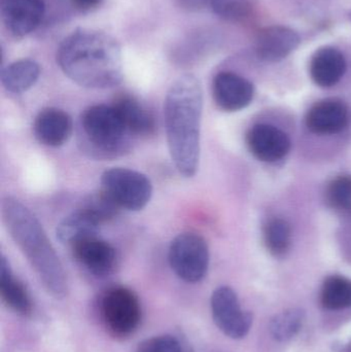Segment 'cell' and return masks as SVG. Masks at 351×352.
<instances>
[{
  "mask_svg": "<svg viewBox=\"0 0 351 352\" xmlns=\"http://www.w3.org/2000/svg\"><path fill=\"white\" fill-rule=\"evenodd\" d=\"M57 63L78 86L107 89L123 80V56L117 39L102 31L80 28L60 43Z\"/></svg>",
  "mask_w": 351,
  "mask_h": 352,
  "instance_id": "obj_1",
  "label": "cell"
},
{
  "mask_svg": "<svg viewBox=\"0 0 351 352\" xmlns=\"http://www.w3.org/2000/svg\"><path fill=\"white\" fill-rule=\"evenodd\" d=\"M203 92L194 74L179 76L167 92L164 116L171 159L179 173L193 177L200 159Z\"/></svg>",
  "mask_w": 351,
  "mask_h": 352,
  "instance_id": "obj_2",
  "label": "cell"
},
{
  "mask_svg": "<svg viewBox=\"0 0 351 352\" xmlns=\"http://www.w3.org/2000/svg\"><path fill=\"white\" fill-rule=\"evenodd\" d=\"M4 225L47 293L56 299L67 296L68 283L63 265L43 226L20 201L6 197L1 204Z\"/></svg>",
  "mask_w": 351,
  "mask_h": 352,
  "instance_id": "obj_3",
  "label": "cell"
},
{
  "mask_svg": "<svg viewBox=\"0 0 351 352\" xmlns=\"http://www.w3.org/2000/svg\"><path fill=\"white\" fill-rule=\"evenodd\" d=\"M80 144L99 159H115L129 153L131 135L113 105L87 109L80 121Z\"/></svg>",
  "mask_w": 351,
  "mask_h": 352,
  "instance_id": "obj_4",
  "label": "cell"
},
{
  "mask_svg": "<svg viewBox=\"0 0 351 352\" xmlns=\"http://www.w3.org/2000/svg\"><path fill=\"white\" fill-rule=\"evenodd\" d=\"M100 314L105 328L117 338L131 336L141 322V304L137 295L126 287H113L103 294Z\"/></svg>",
  "mask_w": 351,
  "mask_h": 352,
  "instance_id": "obj_5",
  "label": "cell"
},
{
  "mask_svg": "<svg viewBox=\"0 0 351 352\" xmlns=\"http://www.w3.org/2000/svg\"><path fill=\"white\" fill-rule=\"evenodd\" d=\"M101 190L120 208L139 211L152 198V184L144 173L115 167L105 170L101 176Z\"/></svg>",
  "mask_w": 351,
  "mask_h": 352,
  "instance_id": "obj_6",
  "label": "cell"
},
{
  "mask_svg": "<svg viewBox=\"0 0 351 352\" xmlns=\"http://www.w3.org/2000/svg\"><path fill=\"white\" fill-rule=\"evenodd\" d=\"M169 264L175 274L188 283H197L205 277L210 266V250L204 238L195 233H183L169 248Z\"/></svg>",
  "mask_w": 351,
  "mask_h": 352,
  "instance_id": "obj_7",
  "label": "cell"
},
{
  "mask_svg": "<svg viewBox=\"0 0 351 352\" xmlns=\"http://www.w3.org/2000/svg\"><path fill=\"white\" fill-rule=\"evenodd\" d=\"M212 318L220 331L235 340L245 338L253 326V314L241 308L238 296L230 287H220L212 293Z\"/></svg>",
  "mask_w": 351,
  "mask_h": 352,
  "instance_id": "obj_8",
  "label": "cell"
},
{
  "mask_svg": "<svg viewBox=\"0 0 351 352\" xmlns=\"http://www.w3.org/2000/svg\"><path fill=\"white\" fill-rule=\"evenodd\" d=\"M0 12L4 26L16 37L26 36L43 23V0H1Z\"/></svg>",
  "mask_w": 351,
  "mask_h": 352,
  "instance_id": "obj_9",
  "label": "cell"
},
{
  "mask_svg": "<svg viewBox=\"0 0 351 352\" xmlns=\"http://www.w3.org/2000/svg\"><path fill=\"white\" fill-rule=\"evenodd\" d=\"M212 94L222 111H238L251 104L255 95L253 84L247 78L231 72L216 74L212 84Z\"/></svg>",
  "mask_w": 351,
  "mask_h": 352,
  "instance_id": "obj_10",
  "label": "cell"
},
{
  "mask_svg": "<svg viewBox=\"0 0 351 352\" xmlns=\"http://www.w3.org/2000/svg\"><path fill=\"white\" fill-rule=\"evenodd\" d=\"M71 250L76 260L95 276L106 277L115 270L117 252L98 235L78 242L71 246Z\"/></svg>",
  "mask_w": 351,
  "mask_h": 352,
  "instance_id": "obj_11",
  "label": "cell"
},
{
  "mask_svg": "<svg viewBox=\"0 0 351 352\" xmlns=\"http://www.w3.org/2000/svg\"><path fill=\"white\" fill-rule=\"evenodd\" d=\"M247 144L258 160L268 163L282 160L292 148V142L286 132L267 124L253 126L247 133Z\"/></svg>",
  "mask_w": 351,
  "mask_h": 352,
  "instance_id": "obj_12",
  "label": "cell"
},
{
  "mask_svg": "<svg viewBox=\"0 0 351 352\" xmlns=\"http://www.w3.org/2000/svg\"><path fill=\"white\" fill-rule=\"evenodd\" d=\"M350 109L337 98L325 99L315 103L306 116V127L317 135H333L348 128Z\"/></svg>",
  "mask_w": 351,
  "mask_h": 352,
  "instance_id": "obj_13",
  "label": "cell"
},
{
  "mask_svg": "<svg viewBox=\"0 0 351 352\" xmlns=\"http://www.w3.org/2000/svg\"><path fill=\"white\" fill-rule=\"evenodd\" d=\"M300 45V36L294 29L282 25L265 27L256 37L258 57L266 62H278L288 57Z\"/></svg>",
  "mask_w": 351,
  "mask_h": 352,
  "instance_id": "obj_14",
  "label": "cell"
},
{
  "mask_svg": "<svg viewBox=\"0 0 351 352\" xmlns=\"http://www.w3.org/2000/svg\"><path fill=\"white\" fill-rule=\"evenodd\" d=\"M33 131L41 144L58 148L71 138L73 123L66 111L56 107H47L39 111L35 118Z\"/></svg>",
  "mask_w": 351,
  "mask_h": 352,
  "instance_id": "obj_15",
  "label": "cell"
},
{
  "mask_svg": "<svg viewBox=\"0 0 351 352\" xmlns=\"http://www.w3.org/2000/svg\"><path fill=\"white\" fill-rule=\"evenodd\" d=\"M348 68L346 57L335 47H321L310 61V76L321 88H331L343 78Z\"/></svg>",
  "mask_w": 351,
  "mask_h": 352,
  "instance_id": "obj_16",
  "label": "cell"
},
{
  "mask_svg": "<svg viewBox=\"0 0 351 352\" xmlns=\"http://www.w3.org/2000/svg\"><path fill=\"white\" fill-rule=\"evenodd\" d=\"M113 105L133 138L154 134L156 129L154 117L135 97L123 95Z\"/></svg>",
  "mask_w": 351,
  "mask_h": 352,
  "instance_id": "obj_17",
  "label": "cell"
},
{
  "mask_svg": "<svg viewBox=\"0 0 351 352\" xmlns=\"http://www.w3.org/2000/svg\"><path fill=\"white\" fill-rule=\"evenodd\" d=\"M0 295L4 303L16 314L27 316L32 312V300L26 287L12 274L10 263L2 254L0 258Z\"/></svg>",
  "mask_w": 351,
  "mask_h": 352,
  "instance_id": "obj_18",
  "label": "cell"
},
{
  "mask_svg": "<svg viewBox=\"0 0 351 352\" xmlns=\"http://www.w3.org/2000/svg\"><path fill=\"white\" fill-rule=\"evenodd\" d=\"M100 226L94 217L80 207L58 225L57 238L61 243L71 248L86 238L98 235Z\"/></svg>",
  "mask_w": 351,
  "mask_h": 352,
  "instance_id": "obj_19",
  "label": "cell"
},
{
  "mask_svg": "<svg viewBox=\"0 0 351 352\" xmlns=\"http://www.w3.org/2000/svg\"><path fill=\"white\" fill-rule=\"evenodd\" d=\"M41 76V66L34 60L21 59L2 69L1 82L8 92L21 94L32 88Z\"/></svg>",
  "mask_w": 351,
  "mask_h": 352,
  "instance_id": "obj_20",
  "label": "cell"
},
{
  "mask_svg": "<svg viewBox=\"0 0 351 352\" xmlns=\"http://www.w3.org/2000/svg\"><path fill=\"white\" fill-rule=\"evenodd\" d=\"M306 314L301 308H288L273 316L269 324L272 338L284 343L292 340L302 330Z\"/></svg>",
  "mask_w": 351,
  "mask_h": 352,
  "instance_id": "obj_21",
  "label": "cell"
},
{
  "mask_svg": "<svg viewBox=\"0 0 351 352\" xmlns=\"http://www.w3.org/2000/svg\"><path fill=\"white\" fill-rule=\"evenodd\" d=\"M321 302L328 310L348 309L351 307V280L340 275L328 277L321 291Z\"/></svg>",
  "mask_w": 351,
  "mask_h": 352,
  "instance_id": "obj_22",
  "label": "cell"
},
{
  "mask_svg": "<svg viewBox=\"0 0 351 352\" xmlns=\"http://www.w3.org/2000/svg\"><path fill=\"white\" fill-rule=\"evenodd\" d=\"M264 241L270 254L282 256L288 252L292 243V228L284 219L275 217L266 223Z\"/></svg>",
  "mask_w": 351,
  "mask_h": 352,
  "instance_id": "obj_23",
  "label": "cell"
},
{
  "mask_svg": "<svg viewBox=\"0 0 351 352\" xmlns=\"http://www.w3.org/2000/svg\"><path fill=\"white\" fill-rule=\"evenodd\" d=\"M210 4L218 18L232 23L247 22L255 10L251 0H210Z\"/></svg>",
  "mask_w": 351,
  "mask_h": 352,
  "instance_id": "obj_24",
  "label": "cell"
},
{
  "mask_svg": "<svg viewBox=\"0 0 351 352\" xmlns=\"http://www.w3.org/2000/svg\"><path fill=\"white\" fill-rule=\"evenodd\" d=\"M326 200L335 210L351 211V175L334 178L326 190Z\"/></svg>",
  "mask_w": 351,
  "mask_h": 352,
  "instance_id": "obj_25",
  "label": "cell"
},
{
  "mask_svg": "<svg viewBox=\"0 0 351 352\" xmlns=\"http://www.w3.org/2000/svg\"><path fill=\"white\" fill-rule=\"evenodd\" d=\"M80 208L88 211L101 225L115 219L121 209L103 190L90 195L82 202Z\"/></svg>",
  "mask_w": 351,
  "mask_h": 352,
  "instance_id": "obj_26",
  "label": "cell"
},
{
  "mask_svg": "<svg viewBox=\"0 0 351 352\" xmlns=\"http://www.w3.org/2000/svg\"><path fill=\"white\" fill-rule=\"evenodd\" d=\"M136 352H183L179 341L171 335H161L142 341Z\"/></svg>",
  "mask_w": 351,
  "mask_h": 352,
  "instance_id": "obj_27",
  "label": "cell"
},
{
  "mask_svg": "<svg viewBox=\"0 0 351 352\" xmlns=\"http://www.w3.org/2000/svg\"><path fill=\"white\" fill-rule=\"evenodd\" d=\"M183 8L189 10H197L210 3V0H179Z\"/></svg>",
  "mask_w": 351,
  "mask_h": 352,
  "instance_id": "obj_28",
  "label": "cell"
},
{
  "mask_svg": "<svg viewBox=\"0 0 351 352\" xmlns=\"http://www.w3.org/2000/svg\"><path fill=\"white\" fill-rule=\"evenodd\" d=\"M80 10H91L100 4L101 0H70Z\"/></svg>",
  "mask_w": 351,
  "mask_h": 352,
  "instance_id": "obj_29",
  "label": "cell"
}]
</instances>
